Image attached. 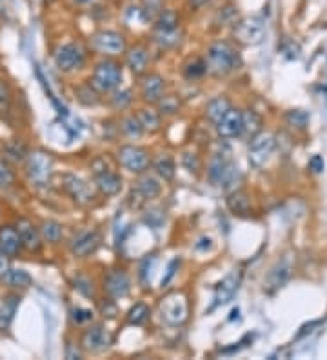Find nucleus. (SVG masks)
<instances>
[{
    "instance_id": "obj_1",
    "label": "nucleus",
    "mask_w": 327,
    "mask_h": 360,
    "mask_svg": "<svg viewBox=\"0 0 327 360\" xmlns=\"http://www.w3.org/2000/svg\"><path fill=\"white\" fill-rule=\"evenodd\" d=\"M240 66V57L236 49L227 42H215L211 44L205 55V68L207 73L215 77H225Z\"/></svg>"
},
{
    "instance_id": "obj_2",
    "label": "nucleus",
    "mask_w": 327,
    "mask_h": 360,
    "mask_svg": "<svg viewBox=\"0 0 327 360\" xmlns=\"http://www.w3.org/2000/svg\"><path fill=\"white\" fill-rule=\"evenodd\" d=\"M122 80V68L113 60H102L93 69L89 78V86L98 93H109L117 89Z\"/></svg>"
},
{
    "instance_id": "obj_3",
    "label": "nucleus",
    "mask_w": 327,
    "mask_h": 360,
    "mask_svg": "<svg viewBox=\"0 0 327 360\" xmlns=\"http://www.w3.org/2000/svg\"><path fill=\"white\" fill-rule=\"evenodd\" d=\"M162 321L169 326H180L189 315V302L184 293H171L160 302Z\"/></svg>"
},
{
    "instance_id": "obj_4",
    "label": "nucleus",
    "mask_w": 327,
    "mask_h": 360,
    "mask_svg": "<svg viewBox=\"0 0 327 360\" xmlns=\"http://www.w3.org/2000/svg\"><path fill=\"white\" fill-rule=\"evenodd\" d=\"M26 173L37 186H46L53 173V159L46 151H33L26 159Z\"/></svg>"
},
{
    "instance_id": "obj_5",
    "label": "nucleus",
    "mask_w": 327,
    "mask_h": 360,
    "mask_svg": "<svg viewBox=\"0 0 327 360\" xmlns=\"http://www.w3.org/2000/svg\"><path fill=\"white\" fill-rule=\"evenodd\" d=\"M265 35V20L262 17H245L239 20L233 28V37L239 40L240 44L254 46L262 42Z\"/></svg>"
},
{
    "instance_id": "obj_6",
    "label": "nucleus",
    "mask_w": 327,
    "mask_h": 360,
    "mask_svg": "<svg viewBox=\"0 0 327 360\" xmlns=\"http://www.w3.org/2000/svg\"><path fill=\"white\" fill-rule=\"evenodd\" d=\"M277 150V138L273 133H256L250 142V161L256 168H264Z\"/></svg>"
},
{
    "instance_id": "obj_7",
    "label": "nucleus",
    "mask_w": 327,
    "mask_h": 360,
    "mask_svg": "<svg viewBox=\"0 0 327 360\" xmlns=\"http://www.w3.org/2000/svg\"><path fill=\"white\" fill-rule=\"evenodd\" d=\"M93 173H95V182H97V188L100 190V193L106 197H113L120 193L122 190V179L111 171L104 159H97L93 162Z\"/></svg>"
},
{
    "instance_id": "obj_8",
    "label": "nucleus",
    "mask_w": 327,
    "mask_h": 360,
    "mask_svg": "<svg viewBox=\"0 0 327 360\" xmlns=\"http://www.w3.org/2000/svg\"><path fill=\"white\" fill-rule=\"evenodd\" d=\"M117 159L120 162V165L126 168L127 171H131V173H144L147 170V165H149L147 151L144 147L131 146V144L120 147Z\"/></svg>"
},
{
    "instance_id": "obj_9",
    "label": "nucleus",
    "mask_w": 327,
    "mask_h": 360,
    "mask_svg": "<svg viewBox=\"0 0 327 360\" xmlns=\"http://www.w3.org/2000/svg\"><path fill=\"white\" fill-rule=\"evenodd\" d=\"M59 179H60V188H62V190L66 191V193H68L77 204H82V206L91 204V200H93V191H91V188H89L82 179H78V177L71 175V173H64V175H60Z\"/></svg>"
},
{
    "instance_id": "obj_10",
    "label": "nucleus",
    "mask_w": 327,
    "mask_h": 360,
    "mask_svg": "<svg viewBox=\"0 0 327 360\" xmlns=\"http://www.w3.org/2000/svg\"><path fill=\"white\" fill-rule=\"evenodd\" d=\"M91 42L98 53L120 55L126 51V39L117 31H98Z\"/></svg>"
},
{
    "instance_id": "obj_11",
    "label": "nucleus",
    "mask_w": 327,
    "mask_h": 360,
    "mask_svg": "<svg viewBox=\"0 0 327 360\" xmlns=\"http://www.w3.org/2000/svg\"><path fill=\"white\" fill-rule=\"evenodd\" d=\"M53 60L60 71H73L82 66L84 51L78 44H64L57 49Z\"/></svg>"
},
{
    "instance_id": "obj_12",
    "label": "nucleus",
    "mask_w": 327,
    "mask_h": 360,
    "mask_svg": "<svg viewBox=\"0 0 327 360\" xmlns=\"http://www.w3.org/2000/svg\"><path fill=\"white\" fill-rule=\"evenodd\" d=\"M104 289L111 298H124L129 295L131 280L124 269H111L104 278Z\"/></svg>"
},
{
    "instance_id": "obj_13",
    "label": "nucleus",
    "mask_w": 327,
    "mask_h": 360,
    "mask_svg": "<svg viewBox=\"0 0 327 360\" xmlns=\"http://www.w3.org/2000/svg\"><path fill=\"white\" fill-rule=\"evenodd\" d=\"M291 271H293V264H291V258L289 257H283L282 260L274 264L273 269L269 271L268 278H265L264 282V289L268 293H274L277 289L283 286V284L288 282L289 277H291Z\"/></svg>"
},
{
    "instance_id": "obj_14",
    "label": "nucleus",
    "mask_w": 327,
    "mask_h": 360,
    "mask_svg": "<svg viewBox=\"0 0 327 360\" xmlns=\"http://www.w3.org/2000/svg\"><path fill=\"white\" fill-rule=\"evenodd\" d=\"M111 333L104 326H93L89 330L84 331L82 335V348L86 351H91V353H98V351H104L111 344Z\"/></svg>"
},
{
    "instance_id": "obj_15",
    "label": "nucleus",
    "mask_w": 327,
    "mask_h": 360,
    "mask_svg": "<svg viewBox=\"0 0 327 360\" xmlns=\"http://www.w3.org/2000/svg\"><path fill=\"white\" fill-rule=\"evenodd\" d=\"M216 129H218L220 136H224V138H234V136L242 135L244 133V117H242V111L231 107L230 111L216 122Z\"/></svg>"
},
{
    "instance_id": "obj_16",
    "label": "nucleus",
    "mask_w": 327,
    "mask_h": 360,
    "mask_svg": "<svg viewBox=\"0 0 327 360\" xmlns=\"http://www.w3.org/2000/svg\"><path fill=\"white\" fill-rule=\"evenodd\" d=\"M239 284H240V273L236 271H231L227 277L215 287V297H213V304H211L209 312L216 309L218 306H224L231 298L234 297V293L239 289Z\"/></svg>"
},
{
    "instance_id": "obj_17",
    "label": "nucleus",
    "mask_w": 327,
    "mask_h": 360,
    "mask_svg": "<svg viewBox=\"0 0 327 360\" xmlns=\"http://www.w3.org/2000/svg\"><path fill=\"white\" fill-rule=\"evenodd\" d=\"M236 175V168L224 155H216L209 165V179L218 186H227Z\"/></svg>"
},
{
    "instance_id": "obj_18",
    "label": "nucleus",
    "mask_w": 327,
    "mask_h": 360,
    "mask_svg": "<svg viewBox=\"0 0 327 360\" xmlns=\"http://www.w3.org/2000/svg\"><path fill=\"white\" fill-rule=\"evenodd\" d=\"M17 233H19L20 240H22V246L30 251H40L42 248V235L40 231L33 226V222L28 219H19L15 224Z\"/></svg>"
},
{
    "instance_id": "obj_19",
    "label": "nucleus",
    "mask_w": 327,
    "mask_h": 360,
    "mask_svg": "<svg viewBox=\"0 0 327 360\" xmlns=\"http://www.w3.org/2000/svg\"><path fill=\"white\" fill-rule=\"evenodd\" d=\"M100 244V235L95 229H86L82 233H78L71 242V253L75 257H88L89 253H93L95 249Z\"/></svg>"
},
{
    "instance_id": "obj_20",
    "label": "nucleus",
    "mask_w": 327,
    "mask_h": 360,
    "mask_svg": "<svg viewBox=\"0 0 327 360\" xmlns=\"http://www.w3.org/2000/svg\"><path fill=\"white\" fill-rule=\"evenodd\" d=\"M164 89H166V80L160 77V75L151 73L144 77L140 84V91H142V98L146 102H158L162 97H164Z\"/></svg>"
},
{
    "instance_id": "obj_21",
    "label": "nucleus",
    "mask_w": 327,
    "mask_h": 360,
    "mask_svg": "<svg viewBox=\"0 0 327 360\" xmlns=\"http://www.w3.org/2000/svg\"><path fill=\"white\" fill-rule=\"evenodd\" d=\"M20 248H22V240H20L17 229L11 226H2L0 228V251L11 258L19 255Z\"/></svg>"
},
{
    "instance_id": "obj_22",
    "label": "nucleus",
    "mask_w": 327,
    "mask_h": 360,
    "mask_svg": "<svg viewBox=\"0 0 327 360\" xmlns=\"http://www.w3.org/2000/svg\"><path fill=\"white\" fill-rule=\"evenodd\" d=\"M126 64L127 68L131 69L135 75L146 73L147 64H149V53H147V49L144 48V46H135V48L127 53Z\"/></svg>"
},
{
    "instance_id": "obj_23",
    "label": "nucleus",
    "mask_w": 327,
    "mask_h": 360,
    "mask_svg": "<svg viewBox=\"0 0 327 360\" xmlns=\"http://www.w3.org/2000/svg\"><path fill=\"white\" fill-rule=\"evenodd\" d=\"M19 304H20L19 295H8L4 300L0 302V330L4 331L11 326V322H13V316H15Z\"/></svg>"
},
{
    "instance_id": "obj_24",
    "label": "nucleus",
    "mask_w": 327,
    "mask_h": 360,
    "mask_svg": "<svg viewBox=\"0 0 327 360\" xmlns=\"http://www.w3.org/2000/svg\"><path fill=\"white\" fill-rule=\"evenodd\" d=\"M225 202H227V208L231 210V213L239 215V217H244V215H247L251 211L250 197L244 191H233Z\"/></svg>"
},
{
    "instance_id": "obj_25",
    "label": "nucleus",
    "mask_w": 327,
    "mask_h": 360,
    "mask_svg": "<svg viewBox=\"0 0 327 360\" xmlns=\"http://www.w3.org/2000/svg\"><path fill=\"white\" fill-rule=\"evenodd\" d=\"M2 153H4L6 161L15 162V164H19V162H24L26 159H28V155H30L28 147H26L20 141L6 142L4 147H2Z\"/></svg>"
},
{
    "instance_id": "obj_26",
    "label": "nucleus",
    "mask_w": 327,
    "mask_h": 360,
    "mask_svg": "<svg viewBox=\"0 0 327 360\" xmlns=\"http://www.w3.org/2000/svg\"><path fill=\"white\" fill-rule=\"evenodd\" d=\"M137 118L140 120L142 127H144V132H149V133H155L160 129V113L151 109V107H144L140 111L137 113Z\"/></svg>"
},
{
    "instance_id": "obj_27",
    "label": "nucleus",
    "mask_w": 327,
    "mask_h": 360,
    "mask_svg": "<svg viewBox=\"0 0 327 360\" xmlns=\"http://www.w3.org/2000/svg\"><path fill=\"white\" fill-rule=\"evenodd\" d=\"M4 280L8 286L15 287V289H28V287L33 284V278H31L30 273L24 271V269H13V268L6 273Z\"/></svg>"
},
{
    "instance_id": "obj_28",
    "label": "nucleus",
    "mask_w": 327,
    "mask_h": 360,
    "mask_svg": "<svg viewBox=\"0 0 327 360\" xmlns=\"http://www.w3.org/2000/svg\"><path fill=\"white\" fill-rule=\"evenodd\" d=\"M137 191L144 197V200L156 199V197L160 195L162 186L158 184V180H156L153 175H144L140 180H138Z\"/></svg>"
},
{
    "instance_id": "obj_29",
    "label": "nucleus",
    "mask_w": 327,
    "mask_h": 360,
    "mask_svg": "<svg viewBox=\"0 0 327 360\" xmlns=\"http://www.w3.org/2000/svg\"><path fill=\"white\" fill-rule=\"evenodd\" d=\"M230 109H231V104L227 98L216 97V98H213L209 104H207V107H205V115H207L209 120L218 122L220 118L224 117L225 113L230 111Z\"/></svg>"
},
{
    "instance_id": "obj_30",
    "label": "nucleus",
    "mask_w": 327,
    "mask_h": 360,
    "mask_svg": "<svg viewBox=\"0 0 327 360\" xmlns=\"http://www.w3.org/2000/svg\"><path fill=\"white\" fill-rule=\"evenodd\" d=\"M153 168H155L156 173L164 180H167V182L173 180V177H175V162H173V159L169 155L156 156L155 162H153Z\"/></svg>"
},
{
    "instance_id": "obj_31",
    "label": "nucleus",
    "mask_w": 327,
    "mask_h": 360,
    "mask_svg": "<svg viewBox=\"0 0 327 360\" xmlns=\"http://www.w3.org/2000/svg\"><path fill=\"white\" fill-rule=\"evenodd\" d=\"M156 30L160 31H173L178 30V15L171 10H164L160 15L156 17Z\"/></svg>"
},
{
    "instance_id": "obj_32",
    "label": "nucleus",
    "mask_w": 327,
    "mask_h": 360,
    "mask_svg": "<svg viewBox=\"0 0 327 360\" xmlns=\"http://www.w3.org/2000/svg\"><path fill=\"white\" fill-rule=\"evenodd\" d=\"M40 235L48 242H59L62 239V226L59 222H55V220H46L42 228H40Z\"/></svg>"
},
{
    "instance_id": "obj_33",
    "label": "nucleus",
    "mask_w": 327,
    "mask_h": 360,
    "mask_svg": "<svg viewBox=\"0 0 327 360\" xmlns=\"http://www.w3.org/2000/svg\"><path fill=\"white\" fill-rule=\"evenodd\" d=\"M147 316H149V307H147L146 304L138 302V304H135V306L129 309V313H127V322H129L131 326H140V324H144V322L147 321Z\"/></svg>"
},
{
    "instance_id": "obj_34",
    "label": "nucleus",
    "mask_w": 327,
    "mask_h": 360,
    "mask_svg": "<svg viewBox=\"0 0 327 360\" xmlns=\"http://www.w3.org/2000/svg\"><path fill=\"white\" fill-rule=\"evenodd\" d=\"M244 117V132L247 135L254 136L256 133H260V127H262V117H260L256 111H245L242 113Z\"/></svg>"
},
{
    "instance_id": "obj_35",
    "label": "nucleus",
    "mask_w": 327,
    "mask_h": 360,
    "mask_svg": "<svg viewBox=\"0 0 327 360\" xmlns=\"http://www.w3.org/2000/svg\"><path fill=\"white\" fill-rule=\"evenodd\" d=\"M155 40L162 48H173L180 42V31L173 30V31H155Z\"/></svg>"
},
{
    "instance_id": "obj_36",
    "label": "nucleus",
    "mask_w": 327,
    "mask_h": 360,
    "mask_svg": "<svg viewBox=\"0 0 327 360\" xmlns=\"http://www.w3.org/2000/svg\"><path fill=\"white\" fill-rule=\"evenodd\" d=\"M164 11V2L162 0H144L142 6V15L146 20H156V17Z\"/></svg>"
},
{
    "instance_id": "obj_37",
    "label": "nucleus",
    "mask_w": 327,
    "mask_h": 360,
    "mask_svg": "<svg viewBox=\"0 0 327 360\" xmlns=\"http://www.w3.org/2000/svg\"><path fill=\"white\" fill-rule=\"evenodd\" d=\"M286 120H288L289 126L298 127V129H303L308 126L309 115L303 109H291V111L286 113Z\"/></svg>"
},
{
    "instance_id": "obj_38",
    "label": "nucleus",
    "mask_w": 327,
    "mask_h": 360,
    "mask_svg": "<svg viewBox=\"0 0 327 360\" xmlns=\"http://www.w3.org/2000/svg\"><path fill=\"white\" fill-rule=\"evenodd\" d=\"M122 132L131 138H138L144 133V127H142L140 120L135 115H131V117H126L122 120Z\"/></svg>"
},
{
    "instance_id": "obj_39",
    "label": "nucleus",
    "mask_w": 327,
    "mask_h": 360,
    "mask_svg": "<svg viewBox=\"0 0 327 360\" xmlns=\"http://www.w3.org/2000/svg\"><path fill=\"white\" fill-rule=\"evenodd\" d=\"M131 100L133 97L129 89H117L111 97V104L115 109H126V107L131 104Z\"/></svg>"
},
{
    "instance_id": "obj_40",
    "label": "nucleus",
    "mask_w": 327,
    "mask_h": 360,
    "mask_svg": "<svg viewBox=\"0 0 327 360\" xmlns=\"http://www.w3.org/2000/svg\"><path fill=\"white\" fill-rule=\"evenodd\" d=\"M15 186V173L4 161H0V188L8 190Z\"/></svg>"
},
{
    "instance_id": "obj_41",
    "label": "nucleus",
    "mask_w": 327,
    "mask_h": 360,
    "mask_svg": "<svg viewBox=\"0 0 327 360\" xmlns=\"http://www.w3.org/2000/svg\"><path fill=\"white\" fill-rule=\"evenodd\" d=\"M184 73L186 77L189 78H196V77H202L204 73H207V68H205V60H191L189 64H186V68H184Z\"/></svg>"
},
{
    "instance_id": "obj_42",
    "label": "nucleus",
    "mask_w": 327,
    "mask_h": 360,
    "mask_svg": "<svg viewBox=\"0 0 327 360\" xmlns=\"http://www.w3.org/2000/svg\"><path fill=\"white\" fill-rule=\"evenodd\" d=\"M158 104H160V113H166V115L176 113L178 111V106H180V102H178V98L176 97H162L160 100H158Z\"/></svg>"
},
{
    "instance_id": "obj_43",
    "label": "nucleus",
    "mask_w": 327,
    "mask_h": 360,
    "mask_svg": "<svg viewBox=\"0 0 327 360\" xmlns=\"http://www.w3.org/2000/svg\"><path fill=\"white\" fill-rule=\"evenodd\" d=\"M11 104V89L10 86L0 80V111H6Z\"/></svg>"
},
{
    "instance_id": "obj_44",
    "label": "nucleus",
    "mask_w": 327,
    "mask_h": 360,
    "mask_svg": "<svg viewBox=\"0 0 327 360\" xmlns=\"http://www.w3.org/2000/svg\"><path fill=\"white\" fill-rule=\"evenodd\" d=\"M182 162H184V165H186L189 171H196L200 168V161H198V156H196L195 153H193V155H191V153H184Z\"/></svg>"
},
{
    "instance_id": "obj_45",
    "label": "nucleus",
    "mask_w": 327,
    "mask_h": 360,
    "mask_svg": "<svg viewBox=\"0 0 327 360\" xmlns=\"http://www.w3.org/2000/svg\"><path fill=\"white\" fill-rule=\"evenodd\" d=\"M91 316H93V313L89 312V309H80V307H77V309L73 312V321L77 322V324L91 321Z\"/></svg>"
},
{
    "instance_id": "obj_46",
    "label": "nucleus",
    "mask_w": 327,
    "mask_h": 360,
    "mask_svg": "<svg viewBox=\"0 0 327 360\" xmlns=\"http://www.w3.org/2000/svg\"><path fill=\"white\" fill-rule=\"evenodd\" d=\"M11 266H10V257L8 255H4L2 251H0V278L6 277V273L10 271Z\"/></svg>"
},
{
    "instance_id": "obj_47",
    "label": "nucleus",
    "mask_w": 327,
    "mask_h": 360,
    "mask_svg": "<svg viewBox=\"0 0 327 360\" xmlns=\"http://www.w3.org/2000/svg\"><path fill=\"white\" fill-rule=\"evenodd\" d=\"M309 168H311V170L315 171V173H322V171H324L322 156H318V155L312 156L311 161H309Z\"/></svg>"
},
{
    "instance_id": "obj_48",
    "label": "nucleus",
    "mask_w": 327,
    "mask_h": 360,
    "mask_svg": "<svg viewBox=\"0 0 327 360\" xmlns=\"http://www.w3.org/2000/svg\"><path fill=\"white\" fill-rule=\"evenodd\" d=\"M176 268H178V260H173V262L169 264V268H167V275L162 278V286H166V284L169 282L173 277H175V269Z\"/></svg>"
},
{
    "instance_id": "obj_49",
    "label": "nucleus",
    "mask_w": 327,
    "mask_h": 360,
    "mask_svg": "<svg viewBox=\"0 0 327 360\" xmlns=\"http://www.w3.org/2000/svg\"><path fill=\"white\" fill-rule=\"evenodd\" d=\"M102 313H104V316H109V318H113V316L117 315V306H115L113 302H111V304H108V306L104 304Z\"/></svg>"
},
{
    "instance_id": "obj_50",
    "label": "nucleus",
    "mask_w": 327,
    "mask_h": 360,
    "mask_svg": "<svg viewBox=\"0 0 327 360\" xmlns=\"http://www.w3.org/2000/svg\"><path fill=\"white\" fill-rule=\"evenodd\" d=\"M211 242H213V240H211L209 237H202V239L195 244V249H198V251H200V249H209Z\"/></svg>"
},
{
    "instance_id": "obj_51",
    "label": "nucleus",
    "mask_w": 327,
    "mask_h": 360,
    "mask_svg": "<svg viewBox=\"0 0 327 360\" xmlns=\"http://www.w3.org/2000/svg\"><path fill=\"white\" fill-rule=\"evenodd\" d=\"M207 0H189V4L193 6V8H200V6H204Z\"/></svg>"
},
{
    "instance_id": "obj_52",
    "label": "nucleus",
    "mask_w": 327,
    "mask_h": 360,
    "mask_svg": "<svg viewBox=\"0 0 327 360\" xmlns=\"http://www.w3.org/2000/svg\"><path fill=\"white\" fill-rule=\"evenodd\" d=\"M91 2H93V0H75V4H80V6L91 4Z\"/></svg>"
},
{
    "instance_id": "obj_53",
    "label": "nucleus",
    "mask_w": 327,
    "mask_h": 360,
    "mask_svg": "<svg viewBox=\"0 0 327 360\" xmlns=\"http://www.w3.org/2000/svg\"><path fill=\"white\" fill-rule=\"evenodd\" d=\"M49 2H51V0H49Z\"/></svg>"
}]
</instances>
